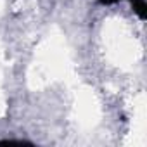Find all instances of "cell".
<instances>
[{
	"label": "cell",
	"mask_w": 147,
	"mask_h": 147,
	"mask_svg": "<svg viewBox=\"0 0 147 147\" xmlns=\"http://www.w3.org/2000/svg\"><path fill=\"white\" fill-rule=\"evenodd\" d=\"M130 2L133 5V11L138 14V18L140 19H145V16H147V5H145L144 0H130Z\"/></svg>",
	"instance_id": "1"
},
{
	"label": "cell",
	"mask_w": 147,
	"mask_h": 147,
	"mask_svg": "<svg viewBox=\"0 0 147 147\" xmlns=\"http://www.w3.org/2000/svg\"><path fill=\"white\" fill-rule=\"evenodd\" d=\"M116 2H121V0H99V4H102V5H111Z\"/></svg>",
	"instance_id": "2"
}]
</instances>
